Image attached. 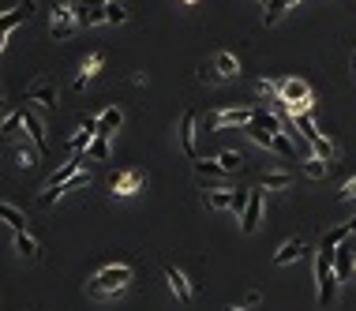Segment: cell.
<instances>
[{
	"mask_svg": "<svg viewBox=\"0 0 356 311\" xmlns=\"http://www.w3.org/2000/svg\"><path fill=\"white\" fill-rule=\"evenodd\" d=\"M349 225L334 229V233L323 236V248H319V259H315V281H319V304H330L334 300V289H337V270H334V259H337V244L349 240Z\"/></svg>",
	"mask_w": 356,
	"mask_h": 311,
	"instance_id": "1",
	"label": "cell"
},
{
	"mask_svg": "<svg viewBox=\"0 0 356 311\" xmlns=\"http://www.w3.org/2000/svg\"><path fill=\"white\" fill-rule=\"evenodd\" d=\"M278 102L289 116L308 113V109H312V87H308L304 79H278Z\"/></svg>",
	"mask_w": 356,
	"mask_h": 311,
	"instance_id": "2",
	"label": "cell"
},
{
	"mask_svg": "<svg viewBox=\"0 0 356 311\" xmlns=\"http://www.w3.org/2000/svg\"><path fill=\"white\" fill-rule=\"evenodd\" d=\"M132 281V267H105L90 281V296H109V292H124Z\"/></svg>",
	"mask_w": 356,
	"mask_h": 311,
	"instance_id": "3",
	"label": "cell"
},
{
	"mask_svg": "<svg viewBox=\"0 0 356 311\" xmlns=\"http://www.w3.org/2000/svg\"><path fill=\"white\" fill-rule=\"evenodd\" d=\"M75 8L71 4H60V8H53V23H49V30H53V38H71V30H75Z\"/></svg>",
	"mask_w": 356,
	"mask_h": 311,
	"instance_id": "4",
	"label": "cell"
},
{
	"mask_svg": "<svg viewBox=\"0 0 356 311\" xmlns=\"http://www.w3.org/2000/svg\"><path fill=\"white\" fill-rule=\"evenodd\" d=\"M79 166H83V150H79V154H71V158L64 161V166H60L57 172H53L49 180H45V191H49V188H64L68 180H75V177H79Z\"/></svg>",
	"mask_w": 356,
	"mask_h": 311,
	"instance_id": "5",
	"label": "cell"
},
{
	"mask_svg": "<svg viewBox=\"0 0 356 311\" xmlns=\"http://www.w3.org/2000/svg\"><path fill=\"white\" fill-rule=\"evenodd\" d=\"M195 127H199V116L195 113H184L180 116V150H184V158L195 161Z\"/></svg>",
	"mask_w": 356,
	"mask_h": 311,
	"instance_id": "6",
	"label": "cell"
},
{
	"mask_svg": "<svg viewBox=\"0 0 356 311\" xmlns=\"http://www.w3.org/2000/svg\"><path fill=\"white\" fill-rule=\"evenodd\" d=\"M34 15V0H23V4H15L12 12H4L0 15V34H8V30H15L19 23H26Z\"/></svg>",
	"mask_w": 356,
	"mask_h": 311,
	"instance_id": "7",
	"label": "cell"
},
{
	"mask_svg": "<svg viewBox=\"0 0 356 311\" xmlns=\"http://www.w3.org/2000/svg\"><path fill=\"white\" fill-rule=\"evenodd\" d=\"M166 281H169V289L177 292V300H184V304H191V300H195V289H191V281H188L177 267H166Z\"/></svg>",
	"mask_w": 356,
	"mask_h": 311,
	"instance_id": "8",
	"label": "cell"
},
{
	"mask_svg": "<svg viewBox=\"0 0 356 311\" xmlns=\"http://www.w3.org/2000/svg\"><path fill=\"white\" fill-rule=\"evenodd\" d=\"M139 188H143V172H135V169H124V172H116V177H113V191H116V195H135Z\"/></svg>",
	"mask_w": 356,
	"mask_h": 311,
	"instance_id": "9",
	"label": "cell"
},
{
	"mask_svg": "<svg viewBox=\"0 0 356 311\" xmlns=\"http://www.w3.org/2000/svg\"><path fill=\"white\" fill-rule=\"evenodd\" d=\"M255 121V109H222V113L214 116V127H233V124H251Z\"/></svg>",
	"mask_w": 356,
	"mask_h": 311,
	"instance_id": "10",
	"label": "cell"
},
{
	"mask_svg": "<svg viewBox=\"0 0 356 311\" xmlns=\"http://www.w3.org/2000/svg\"><path fill=\"white\" fill-rule=\"evenodd\" d=\"M23 102H38L45 109H57V87H49V83H38V87H30L23 94Z\"/></svg>",
	"mask_w": 356,
	"mask_h": 311,
	"instance_id": "11",
	"label": "cell"
},
{
	"mask_svg": "<svg viewBox=\"0 0 356 311\" xmlns=\"http://www.w3.org/2000/svg\"><path fill=\"white\" fill-rule=\"evenodd\" d=\"M23 124H26V132H30L34 146H38V154H49V143H45V127H42V121L30 113V109H23Z\"/></svg>",
	"mask_w": 356,
	"mask_h": 311,
	"instance_id": "12",
	"label": "cell"
},
{
	"mask_svg": "<svg viewBox=\"0 0 356 311\" xmlns=\"http://www.w3.org/2000/svg\"><path fill=\"white\" fill-rule=\"evenodd\" d=\"M300 255H304V240L296 236V240H285V244H281L278 255H274V263H278V267H289V263L300 259Z\"/></svg>",
	"mask_w": 356,
	"mask_h": 311,
	"instance_id": "13",
	"label": "cell"
},
{
	"mask_svg": "<svg viewBox=\"0 0 356 311\" xmlns=\"http://www.w3.org/2000/svg\"><path fill=\"white\" fill-rule=\"evenodd\" d=\"M259 217H262V199H259V191H251V199H248V210H244V233H255L259 229Z\"/></svg>",
	"mask_w": 356,
	"mask_h": 311,
	"instance_id": "14",
	"label": "cell"
},
{
	"mask_svg": "<svg viewBox=\"0 0 356 311\" xmlns=\"http://www.w3.org/2000/svg\"><path fill=\"white\" fill-rule=\"evenodd\" d=\"M353 244H337V259H334V270H337V281H345L353 274Z\"/></svg>",
	"mask_w": 356,
	"mask_h": 311,
	"instance_id": "15",
	"label": "cell"
},
{
	"mask_svg": "<svg viewBox=\"0 0 356 311\" xmlns=\"http://www.w3.org/2000/svg\"><path fill=\"white\" fill-rule=\"evenodd\" d=\"M121 121H124V116H121V109H116V105H113V109H105V113L98 116V135H105V139H109V135L121 127Z\"/></svg>",
	"mask_w": 356,
	"mask_h": 311,
	"instance_id": "16",
	"label": "cell"
},
{
	"mask_svg": "<svg viewBox=\"0 0 356 311\" xmlns=\"http://www.w3.org/2000/svg\"><path fill=\"white\" fill-rule=\"evenodd\" d=\"M244 132H248V139H255L259 146H267V150L274 146V132H270V127L262 124V121H251V124H244Z\"/></svg>",
	"mask_w": 356,
	"mask_h": 311,
	"instance_id": "17",
	"label": "cell"
},
{
	"mask_svg": "<svg viewBox=\"0 0 356 311\" xmlns=\"http://www.w3.org/2000/svg\"><path fill=\"white\" fill-rule=\"evenodd\" d=\"M0 217H4V222L12 225L15 233H26V217H23V210H15L12 203H4V199H0Z\"/></svg>",
	"mask_w": 356,
	"mask_h": 311,
	"instance_id": "18",
	"label": "cell"
},
{
	"mask_svg": "<svg viewBox=\"0 0 356 311\" xmlns=\"http://www.w3.org/2000/svg\"><path fill=\"white\" fill-rule=\"evenodd\" d=\"M15 251L26 255V259H38V255H42V244L34 240L30 233H15Z\"/></svg>",
	"mask_w": 356,
	"mask_h": 311,
	"instance_id": "19",
	"label": "cell"
},
{
	"mask_svg": "<svg viewBox=\"0 0 356 311\" xmlns=\"http://www.w3.org/2000/svg\"><path fill=\"white\" fill-rule=\"evenodd\" d=\"M98 68H102V53H94V57H90V60L83 64V71L75 75V90H83V87L90 83V79L98 75Z\"/></svg>",
	"mask_w": 356,
	"mask_h": 311,
	"instance_id": "20",
	"label": "cell"
},
{
	"mask_svg": "<svg viewBox=\"0 0 356 311\" xmlns=\"http://www.w3.org/2000/svg\"><path fill=\"white\" fill-rule=\"evenodd\" d=\"M203 203L210 210H233V191H203Z\"/></svg>",
	"mask_w": 356,
	"mask_h": 311,
	"instance_id": "21",
	"label": "cell"
},
{
	"mask_svg": "<svg viewBox=\"0 0 356 311\" xmlns=\"http://www.w3.org/2000/svg\"><path fill=\"white\" fill-rule=\"evenodd\" d=\"M293 184V172H262V188L267 191H281Z\"/></svg>",
	"mask_w": 356,
	"mask_h": 311,
	"instance_id": "22",
	"label": "cell"
},
{
	"mask_svg": "<svg viewBox=\"0 0 356 311\" xmlns=\"http://www.w3.org/2000/svg\"><path fill=\"white\" fill-rule=\"evenodd\" d=\"M214 68H217V75H222V79H229V75H236V71H240V64H236L233 53H217Z\"/></svg>",
	"mask_w": 356,
	"mask_h": 311,
	"instance_id": "23",
	"label": "cell"
},
{
	"mask_svg": "<svg viewBox=\"0 0 356 311\" xmlns=\"http://www.w3.org/2000/svg\"><path fill=\"white\" fill-rule=\"evenodd\" d=\"M195 177L199 180H214V177H225V169H222V161H199L195 158Z\"/></svg>",
	"mask_w": 356,
	"mask_h": 311,
	"instance_id": "24",
	"label": "cell"
},
{
	"mask_svg": "<svg viewBox=\"0 0 356 311\" xmlns=\"http://www.w3.org/2000/svg\"><path fill=\"white\" fill-rule=\"evenodd\" d=\"M270 150H278V154H281V158H289V161H296V146H293V143H289V135H285V132H281V135H274V146H270Z\"/></svg>",
	"mask_w": 356,
	"mask_h": 311,
	"instance_id": "25",
	"label": "cell"
},
{
	"mask_svg": "<svg viewBox=\"0 0 356 311\" xmlns=\"http://www.w3.org/2000/svg\"><path fill=\"white\" fill-rule=\"evenodd\" d=\"M300 169H304V177H312V180H323L326 177V166H323V158H308V161H296Z\"/></svg>",
	"mask_w": 356,
	"mask_h": 311,
	"instance_id": "26",
	"label": "cell"
},
{
	"mask_svg": "<svg viewBox=\"0 0 356 311\" xmlns=\"http://www.w3.org/2000/svg\"><path fill=\"white\" fill-rule=\"evenodd\" d=\"M15 158H19V161H15L19 169H34V161H38V154H34L26 143H19V146H15Z\"/></svg>",
	"mask_w": 356,
	"mask_h": 311,
	"instance_id": "27",
	"label": "cell"
},
{
	"mask_svg": "<svg viewBox=\"0 0 356 311\" xmlns=\"http://www.w3.org/2000/svg\"><path fill=\"white\" fill-rule=\"evenodd\" d=\"M105 19L121 26V23H127V12H124L121 4H116V0H109V4H105Z\"/></svg>",
	"mask_w": 356,
	"mask_h": 311,
	"instance_id": "28",
	"label": "cell"
},
{
	"mask_svg": "<svg viewBox=\"0 0 356 311\" xmlns=\"http://www.w3.org/2000/svg\"><path fill=\"white\" fill-rule=\"evenodd\" d=\"M87 154H90V158H98V161H105V158H109V139H105V135H98V139L90 143Z\"/></svg>",
	"mask_w": 356,
	"mask_h": 311,
	"instance_id": "29",
	"label": "cell"
},
{
	"mask_svg": "<svg viewBox=\"0 0 356 311\" xmlns=\"http://www.w3.org/2000/svg\"><path fill=\"white\" fill-rule=\"evenodd\" d=\"M217 161H222V169H225V172H236V169L244 166V158H240V154H236V150H225V154H222V158H217Z\"/></svg>",
	"mask_w": 356,
	"mask_h": 311,
	"instance_id": "30",
	"label": "cell"
},
{
	"mask_svg": "<svg viewBox=\"0 0 356 311\" xmlns=\"http://www.w3.org/2000/svg\"><path fill=\"white\" fill-rule=\"evenodd\" d=\"M293 4H296V0H270V4H267V23H274L285 8H293Z\"/></svg>",
	"mask_w": 356,
	"mask_h": 311,
	"instance_id": "31",
	"label": "cell"
},
{
	"mask_svg": "<svg viewBox=\"0 0 356 311\" xmlns=\"http://www.w3.org/2000/svg\"><path fill=\"white\" fill-rule=\"evenodd\" d=\"M23 127V113H15V116H8L4 124H0V135H15Z\"/></svg>",
	"mask_w": 356,
	"mask_h": 311,
	"instance_id": "32",
	"label": "cell"
},
{
	"mask_svg": "<svg viewBox=\"0 0 356 311\" xmlns=\"http://www.w3.org/2000/svg\"><path fill=\"white\" fill-rule=\"evenodd\" d=\"M337 195H341L345 203H353V199H356V177H353V180H345V188L337 191Z\"/></svg>",
	"mask_w": 356,
	"mask_h": 311,
	"instance_id": "33",
	"label": "cell"
},
{
	"mask_svg": "<svg viewBox=\"0 0 356 311\" xmlns=\"http://www.w3.org/2000/svg\"><path fill=\"white\" fill-rule=\"evenodd\" d=\"M349 233H356V217H353V222H349Z\"/></svg>",
	"mask_w": 356,
	"mask_h": 311,
	"instance_id": "34",
	"label": "cell"
},
{
	"mask_svg": "<svg viewBox=\"0 0 356 311\" xmlns=\"http://www.w3.org/2000/svg\"><path fill=\"white\" fill-rule=\"evenodd\" d=\"M4 38H8V34H0V49H4Z\"/></svg>",
	"mask_w": 356,
	"mask_h": 311,
	"instance_id": "35",
	"label": "cell"
},
{
	"mask_svg": "<svg viewBox=\"0 0 356 311\" xmlns=\"http://www.w3.org/2000/svg\"><path fill=\"white\" fill-rule=\"evenodd\" d=\"M353 274H356V251H353Z\"/></svg>",
	"mask_w": 356,
	"mask_h": 311,
	"instance_id": "36",
	"label": "cell"
},
{
	"mask_svg": "<svg viewBox=\"0 0 356 311\" xmlns=\"http://www.w3.org/2000/svg\"><path fill=\"white\" fill-rule=\"evenodd\" d=\"M225 311H244V308H225Z\"/></svg>",
	"mask_w": 356,
	"mask_h": 311,
	"instance_id": "37",
	"label": "cell"
},
{
	"mask_svg": "<svg viewBox=\"0 0 356 311\" xmlns=\"http://www.w3.org/2000/svg\"><path fill=\"white\" fill-rule=\"evenodd\" d=\"M0 109H4V98H0Z\"/></svg>",
	"mask_w": 356,
	"mask_h": 311,
	"instance_id": "38",
	"label": "cell"
},
{
	"mask_svg": "<svg viewBox=\"0 0 356 311\" xmlns=\"http://www.w3.org/2000/svg\"><path fill=\"white\" fill-rule=\"evenodd\" d=\"M188 4H195V0H188Z\"/></svg>",
	"mask_w": 356,
	"mask_h": 311,
	"instance_id": "39",
	"label": "cell"
},
{
	"mask_svg": "<svg viewBox=\"0 0 356 311\" xmlns=\"http://www.w3.org/2000/svg\"><path fill=\"white\" fill-rule=\"evenodd\" d=\"M102 4H109V0H102Z\"/></svg>",
	"mask_w": 356,
	"mask_h": 311,
	"instance_id": "40",
	"label": "cell"
}]
</instances>
